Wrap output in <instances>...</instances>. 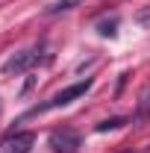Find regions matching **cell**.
<instances>
[{"mask_svg": "<svg viewBox=\"0 0 150 153\" xmlns=\"http://www.w3.org/2000/svg\"><path fill=\"white\" fill-rule=\"evenodd\" d=\"M91 88V79H79V82H74V85H68V88H62V91H56V94L50 97V100H44V103H38V106H33L27 115H44L50 112V109H59V106H68V103H74L76 97H82L85 91Z\"/></svg>", "mask_w": 150, "mask_h": 153, "instance_id": "cell-1", "label": "cell"}, {"mask_svg": "<svg viewBox=\"0 0 150 153\" xmlns=\"http://www.w3.org/2000/svg\"><path fill=\"white\" fill-rule=\"evenodd\" d=\"M41 50H18V53H12V56L3 62V76H21L27 74V71H33L38 62H41Z\"/></svg>", "mask_w": 150, "mask_h": 153, "instance_id": "cell-2", "label": "cell"}, {"mask_svg": "<svg viewBox=\"0 0 150 153\" xmlns=\"http://www.w3.org/2000/svg\"><path fill=\"white\" fill-rule=\"evenodd\" d=\"M115 27H118V21H109V24H100V36H115Z\"/></svg>", "mask_w": 150, "mask_h": 153, "instance_id": "cell-8", "label": "cell"}, {"mask_svg": "<svg viewBox=\"0 0 150 153\" xmlns=\"http://www.w3.org/2000/svg\"><path fill=\"white\" fill-rule=\"evenodd\" d=\"M121 124H124V118H112V121L97 124V130H100V133H106V130H115V127H121Z\"/></svg>", "mask_w": 150, "mask_h": 153, "instance_id": "cell-7", "label": "cell"}, {"mask_svg": "<svg viewBox=\"0 0 150 153\" xmlns=\"http://www.w3.org/2000/svg\"><path fill=\"white\" fill-rule=\"evenodd\" d=\"M150 118V88L141 94V100H138V109H135V121H147Z\"/></svg>", "mask_w": 150, "mask_h": 153, "instance_id": "cell-6", "label": "cell"}, {"mask_svg": "<svg viewBox=\"0 0 150 153\" xmlns=\"http://www.w3.org/2000/svg\"><path fill=\"white\" fill-rule=\"evenodd\" d=\"M82 0H56V3H50L47 6V15H59V12H71L74 6H79Z\"/></svg>", "mask_w": 150, "mask_h": 153, "instance_id": "cell-5", "label": "cell"}, {"mask_svg": "<svg viewBox=\"0 0 150 153\" xmlns=\"http://www.w3.org/2000/svg\"><path fill=\"white\" fill-rule=\"evenodd\" d=\"M47 144H50V150L53 153H76L79 150V133L74 130H53L50 138H47Z\"/></svg>", "mask_w": 150, "mask_h": 153, "instance_id": "cell-4", "label": "cell"}, {"mask_svg": "<svg viewBox=\"0 0 150 153\" xmlns=\"http://www.w3.org/2000/svg\"><path fill=\"white\" fill-rule=\"evenodd\" d=\"M36 144V133L30 130H15V133L0 138V153H30Z\"/></svg>", "mask_w": 150, "mask_h": 153, "instance_id": "cell-3", "label": "cell"}]
</instances>
